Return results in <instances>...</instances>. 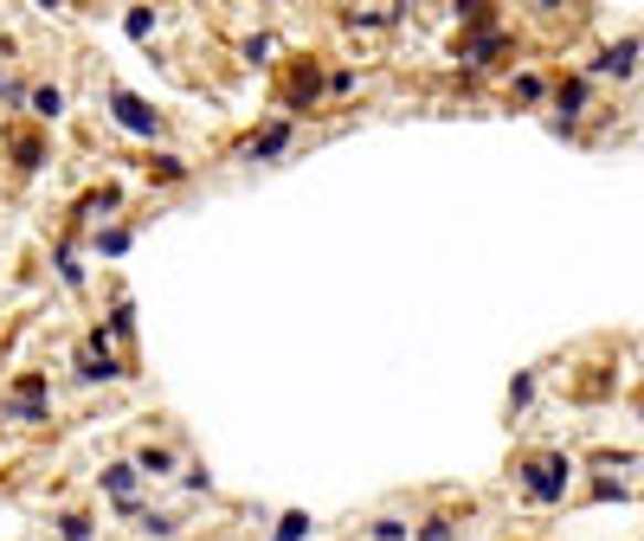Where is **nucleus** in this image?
<instances>
[{"instance_id":"10","label":"nucleus","mask_w":644,"mask_h":541,"mask_svg":"<svg viewBox=\"0 0 644 541\" xmlns=\"http://www.w3.org/2000/svg\"><path fill=\"white\" fill-rule=\"evenodd\" d=\"M116 206H123V188H97V193H84V200H77V213H72V226H104V220H110Z\"/></svg>"},{"instance_id":"31","label":"nucleus","mask_w":644,"mask_h":541,"mask_svg":"<svg viewBox=\"0 0 644 541\" xmlns=\"http://www.w3.org/2000/svg\"><path fill=\"white\" fill-rule=\"evenodd\" d=\"M348 91H355V72H348V65H336V72H329V97H348Z\"/></svg>"},{"instance_id":"26","label":"nucleus","mask_w":644,"mask_h":541,"mask_svg":"<svg viewBox=\"0 0 644 541\" xmlns=\"http://www.w3.org/2000/svg\"><path fill=\"white\" fill-rule=\"evenodd\" d=\"M271 52H277V39H271V33L239 39V59H245V65H271Z\"/></svg>"},{"instance_id":"4","label":"nucleus","mask_w":644,"mask_h":541,"mask_svg":"<svg viewBox=\"0 0 644 541\" xmlns=\"http://www.w3.org/2000/svg\"><path fill=\"white\" fill-rule=\"evenodd\" d=\"M644 65V39L638 33H625V39H612V45H600V59L587 65V77H612V84H632Z\"/></svg>"},{"instance_id":"15","label":"nucleus","mask_w":644,"mask_h":541,"mask_svg":"<svg viewBox=\"0 0 644 541\" xmlns=\"http://www.w3.org/2000/svg\"><path fill=\"white\" fill-rule=\"evenodd\" d=\"M457 20H464V33H503V7H490V0L457 7Z\"/></svg>"},{"instance_id":"1","label":"nucleus","mask_w":644,"mask_h":541,"mask_svg":"<svg viewBox=\"0 0 644 541\" xmlns=\"http://www.w3.org/2000/svg\"><path fill=\"white\" fill-rule=\"evenodd\" d=\"M509 477H516V490L541 509H561L573 490V477H580V464L568 452H522V458L509 464Z\"/></svg>"},{"instance_id":"25","label":"nucleus","mask_w":644,"mask_h":541,"mask_svg":"<svg viewBox=\"0 0 644 541\" xmlns=\"http://www.w3.org/2000/svg\"><path fill=\"white\" fill-rule=\"evenodd\" d=\"M587 497H593V502H632V484H625V477H593V484H587Z\"/></svg>"},{"instance_id":"19","label":"nucleus","mask_w":644,"mask_h":541,"mask_svg":"<svg viewBox=\"0 0 644 541\" xmlns=\"http://www.w3.org/2000/svg\"><path fill=\"white\" fill-rule=\"evenodd\" d=\"M535 386H541V374H535V368H522V374L509 381V420H522V413L535 406Z\"/></svg>"},{"instance_id":"12","label":"nucleus","mask_w":644,"mask_h":541,"mask_svg":"<svg viewBox=\"0 0 644 541\" xmlns=\"http://www.w3.org/2000/svg\"><path fill=\"white\" fill-rule=\"evenodd\" d=\"M136 470H142V477H181L188 464H181L175 445H142V452H136Z\"/></svg>"},{"instance_id":"24","label":"nucleus","mask_w":644,"mask_h":541,"mask_svg":"<svg viewBox=\"0 0 644 541\" xmlns=\"http://www.w3.org/2000/svg\"><path fill=\"white\" fill-rule=\"evenodd\" d=\"M393 20H400V7H387V13H341L348 33H380V26H393Z\"/></svg>"},{"instance_id":"2","label":"nucleus","mask_w":644,"mask_h":541,"mask_svg":"<svg viewBox=\"0 0 644 541\" xmlns=\"http://www.w3.org/2000/svg\"><path fill=\"white\" fill-rule=\"evenodd\" d=\"M72 368H77V381H84V386H116V381H129V368H123V354L110 348V336H104V329H91V336L77 342Z\"/></svg>"},{"instance_id":"30","label":"nucleus","mask_w":644,"mask_h":541,"mask_svg":"<svg viewBox=\"0 0 644 541\" xmlns=\"http://www.w3.org/2000/svg\"><path fill=\"white\" fill-rule=\"evenodd\" d=\"M181 484H188V497H213V477H207L200 464H188V470H181Z\"/></svg>"},{"instance_id":"18","label":"nucleus","mask_w":644,"mask_h":541,"mask_svg":"<svg viewBox=\"0 0 644 541\" xmlns=\"http://www.w3.org/2000/svg\"><path fill=\"white\" fill-rule=\"evenodd\" d=\"M193 168H188V155H175V149H155L149 155V181H188Z\"/></svg>"},{"instance_id":"14","label":"nucleus","mask_w":644,"mask_h":541,"mask_svg":"<svg viewBox=\"0 0 644 541\" xmlns=\"http://www.w3.org/2000/svg\"><path fill=\"white\" fill-rule=\"evenodd\" d=\"M27 110H33L39 123H59V116H65V84H33Z\"/></svg>"},{"instance_id":"33","label":"nucleus","mask_w":644,"mask_h":541,"mask_svg":"<svg viewBox=\"0 0 644 541\" xmlns=\"http://www.w3.org/2000/svg\"><path fill=\"white\" fill-rule=\"evenodd\" d=\"M175 541H181V535H175Z\"/></svg>"},{"instance_id":"9","label":"nucleus","mask_w":644,"mask_h":541,"mask_svg":"<svg viewBox=\"0 0 644 541\" xmlns=\"http://www.w3.org/2000/svg\"><path fill=\"white\" fill-rule=\"evenodd\" d=\"M509 104L541 110V104H555V84H548L541 72H509Z\"/></svg>"},{"instance_id":"27","label":"nucleus","mask_w":644,"mask_h":541,"mask_svg":"<svg viewBox=\"0 0 644 541\" xmlns=\"http://www.w3.org/2000/svg\"><path fill=\"white\" fill-rule=\"evenodd\" d=\"M13 155H20L13 168H20V174H33L39 161H45V142H39V136H13Z\"/></svg>"},{"instance_id":"5","label":"nucleus","mask_w":644,"mask_h":541,"mask_svg":"<svg viewBox=\"0 0 644 541\" xmlns=\"http://www.w3.org/2000/svg\"><path fill=\"white\" fill-rule=\"evenodd\" d=\"M516 52V33L503 26V33H464L457 39V65L464 72H484V65H496V59H509Z\"/></svg>"},{"instance_id":"6","label":"nucleus","mask_w":644,"mask_h":541,"mask_svg":"<svg viewBox=\"0 0 644 541\" xmlns=\"http://www.w3.org/2000/svg\"><path fill=\"white\" fill-rule=\"evenodd\" d=\"M291 142H297V123H291V116H271L265 129H252V136H245V161H277V155H291Z\"/></svg>"},{"instance_id":"20","label":"nucleus","mask_w":644,"mask_h":541,"mask_svg":"<svg viewBox=\"0 0 644 541\" xmlns=\"http://www.w3.org/2000/svg\"><path fill=\"white\" fill-rule=\"evenodd\" d=\"M309 529H316V522H309V509H284V516H277V529H271V541H309Z\"/></svg>"},{"instance_id":"21","label":"nucleus","mask_w":644,"mask_h":541,"mask_svg":"<svg viewBox=\"0 0 644 541\" xmlns=\"http://www.w3.org/2000/svg\"><path fill=\"white\" fill-rule=\"evenodd\" d=\"M419 522H407V516H374L368 522V541H413Z\"/></svg>"},{"instance_id":"32","label":"nucleus","mask_w":644,"mask_h":541,"mask_svg":"<svg viewBox=\"0 0 644 541\" xmlns=\"http://www.w3.org/2000/svg\"><path fill=\"white\" fill-rule=\"evenodd\" d=\"M632 420H638V425H644V381H638V386H632Z\"/></svg>"},{"instance_id":"17","label":"nucleus","mask_w":644,"mask_h":541,"mask_svg":"<svg viewBox=\"0 0 644 541\" xmlns=\"http://www.w3.org/2000/svg\"><path fill=\"white\" fill-rule=\"evenodd\" d=\"M457 522H464L457 509H439V516H425L413 529V541H457Z\"/></svg>"},{"instance_id":"29","label":"nucleus","mask_w":644,"mask_h":541,"mask_svg":"<svg viewBox=\"0 0 644 541\" xmlns=\"http://www.w3.org/2000/svg\"><path fill=\"white\" fill-rule=\"evenodd\" d=\"M59 535H65V541H91V535H97V522H91V516H77V509H65V516H59Z\"/></svg>"},{"instance_id":"8","label":"nucleus","mask_w":644,"mask_h":541,"mask_svg":"<svg viewBox=\"0 0 644 541\" xmlns=\"http://www.w3.org/2000/svg\"><path fill=\"white\" fill-rule=\"evenodd\" d=\"M0 420H13V425H45V420H52V406H45V393H27V386H13V393H0Z\"/></svg>"},{"instance_id":"7","label":"nucleus","mask_w":644,"mask_h":541,"mask_svg":"<svg viewBox=\"0 0 644 541\" xmlns=\"http://www.w3.org/2000/svg\"><path fill=\"white\" fill-rule=\"evenodd\" d=\"M97 490L110 502H136V490H142V470H136V458H116L97 470Z\"/></svg>"},{"instance_id":"3","label":"nucleus","mask_w":644,"mask_h":541,"mask_svg":"<svg viewBox=\"0 0 644 541\" xmlns=\"http://www.w3.org/2000/svg\"><path fill=\"white\" fill-rule=\"evenodd\" d=\"M104 104H110V123H116V129H129V136H142V142H161L168 116L155 110L149 97H136V91H123V84H110V91H104Z\"/></svg>"},{"instance_id":"23","label":"nucleus","mask_w":644,"mask_h":541,"mask_svg":"<svg viewBox=\"0 0 644 541\" xmlns=\"http://www.w3.org/2000/svg\"><path fill=\"white\" fill-rule=\"evenodd\" d=\"M52 265H59V284H65V290H84V258H77L72 245H59Z\"/></svg>"},{"instance_id":"22","label":"nucleus","mask_w":644,"mask_h":541,"mask_svg":"<svg viewBox=\"0 0 644 541\" xmlns=\"http://www.w3.org/2000/svg\"><path fill=\"white\" fill-rule=\"evenodd\" d=\"M110 342H136V309H129V297H116L110 304V329H104Z\"/></svg>"},{"instance_id":"28","label":"nucleus","mask_w":644,"mask_h":541,"mask_svg":"<svg viewBox=\"0 0 644 541\" xmlns=\"http://www.w3.org/2000/svg\"><path fill=\"white\" fill-rule=\"evenodd\" d=\"M155 26H161V20H155V7H129V13H123V33H129V39H149Z\"/></svg>"},{"instance_id":"13","label":"nucleus","mask_w":644,"mask_h":541,"mask_svg":"<svg viewBox=\"0 0 644 541\" xmlns=\"http://www.w3.org/2000/svg\"><path fill=\"white\" fill-rule=\"evenodd\" d=\"M129 529H136V535H149V541H175V529H181V516H168V509H142V502H136Z\"/></svg>"},{"instance_id":"16","label":"nucleus","mask_w":644,"mask_h":541,"mask_svg":"<svg viewBox=\"0 0 644 541\" xmlns=\"http://www.w3.org/2000/svg\"><path fill=\"white\" fill-rule=\"evenodd\" d=\"M129 245H136V232L129 226H97L91 232V252H97V258H123Z\"/></svg>"},{"instance_id":"11","label":"nucleus","mask_w":644,"mask_h":541,"mask_svg":"<svg viewBox=\"0 0 644 541\" xmlns=\"http://www.w3.org/2000/svg\"><path fill=\"white\" fill-rule=\"evenodd\" d=\"M323 91H329V77L316 72V65H297V72H291V91H284V104H291V110H309Z\"/></svg>"}]
</instances>
